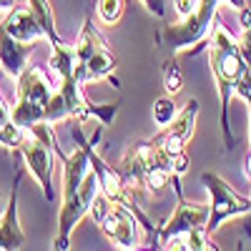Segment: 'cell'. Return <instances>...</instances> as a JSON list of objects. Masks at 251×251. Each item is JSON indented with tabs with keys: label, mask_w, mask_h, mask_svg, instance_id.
<instances>
[{
	"label": "cell",
	"mask_w": 251,
	"mask_h": 251,
	"mask_svg": "<svg viewBox=\"0 0 251 251\" xmlns=\"http://www.w3.org/2000/svg\"><path fill=\"white\" fill-rule=\"evenodd\" d=\"M53 151L63 163V206L58 214L55 249L66 251L68 241H71V231L91 211V203L100 191V181H98V174L93 171L86 149L78 146L71 156H66L60 151L58 141H53Z\"/></svg>",
	"instance_id": "1"
},
{
	"label": "cell",
	"mask_w": 251,
	"mask_h": 251,
	"mask_svg": "<svg viewBox=\"0 0 251 251\" xmlns=\"http://www.w3.org/2000/svg\"><path fill=\"white\" fill-rule=\"evenodd\" d=\"M208 55H211V68L219 80V91H221V128L226 138V149L231 151L236 141L231 136V126H228V100L231 93H236V80L246 66V60L239 50V43L234 35L228 33L221 23L211 28V40H208Z\"/></svg>",
	"instance_id": "2"
},
{
	"label": "cell",
	"mask_w": 251,
	"mask_h": 251,
	"mask_svg": "<svg viewBox=\"0 0 251 251\" xmlns=\"http://www.w3.org/2000/svg\"><path fill=\"white\" fill-rule=\"evenodd\" d=\"M53 141H55L53 123L40 121V123L30 126V128H25L23 138H20V146H18V156L23 158V166L40 183L48 201H55V191H53V169H55Z\"/></svg>",
	"instance_id": "3"
},
{
	"label": "cell",
	"mask_w": 251,
	"mask_h": 251,
	"mask_svg": "<svg viewBox=\"0 0 251 251\" xmlns=\"http://www.w3.org/2000/svg\"><path fill=\"white\" fill-rule=\"evenodd\" d=\"M98 226H100V231L106 234V239L116 249H136L141 244V226L149 231L151 239L156 236L153 226L146 221V216L138 211L133 203L111 201L108 211L103 214V219L98 221Z\"/></svg>",
	"instance_id": "4"
},
{
	"label": "cell",
	"mask_w": 251,
	"mask_h": 251,
	"mask_svg": "<svg viewBox=\"0 0 251 251\" xmlns=\"http://www.w3.org/2000/svg\"><path fill=\"white\" fill-rule=\"evenodd\" d=\"M221 0H199V5L191 15H186L181 23H171L166 25L163 33L158 35L161 43L171 46L174 50H183L188 46L203 43L206 35L214 28V15H216V5Z\"/></svg>",
	"instance_id": "5"
},
{
	"label": "cell",
	"mask_w": 251,
	"mask_h": 251,
	"mask_svg": "<svg viewBox=\"0 0 251 251\" xmlns=\"http://www.w3.org/2000/svg\"><path fill=\"white\" fill-rule=\"evenodd\" d=\"M201 181L206 186V191L211 194V214H208V224H206L208 234H214L216 228L221 226V221H226V219L241 216V214H251V201L239 196L221 176L203 174Z\"/></svg>",
	"instance_id": "6"
},
{
	"label": "cell",
	"mask_w": 251,
	"mask_h": 251,
	"mask_svg": "<svg viewBox=\"0 0 251 251\" xmlns=\"http://www.w3.org/2000/svg\"><path fill=\"white\" fill-rule=\"evenodd\" d=\"M171 183H174V188H176L178 206H176L174 216L163 224L161 234H158V244H163L166 239H171V236H176V234L188 231V228L206 226V224H208V214H211V203H191V201L183 199L181 186H178V176H176V174L171 176Z\"/></svg>",
	"instance_id": "7"
},
{
	"label": "cell",
	"mask_w": 251,
	"mask_h": 251,
	"mask_svg": "<svg viewBox=\"0 0 251 251\" xmlns=\"http://www.w3.org/2000/svg\"><path fill=\"white\" fill-rule=\"evenodd\" d=\"M20 178H23V169L15 171V183H13L10 199L5 203V211L0 214V251H15V249H23V244H25V234L20 228V219H18Z\"/></svg>",
	"instance_id": "8"
},
{
	"label": "cell",
	"mask_w": 251,
	"mask_h": 251,
	"mask_svg": "<svg viewBox=\"0 0 251 251\" xmlns=\"http://www.w3.org/2000/svg\"><path fill=\"white\" fill-rule=\"evenodd\" d=\"M3 30L8 35H13L15 40H20V43H35V40L46 38L43 28H40L38 18L33 15L30 5H13L5 18H3Z\"/></svg>",
	"instance_id": "9"
},
{
	"label": "cell",
	"mask_w": 251,
	"mask_h": 251,
	"mask_svg": "<svg viewBox=\"0 0 251 251\" xmlns=\"http://www.w3.org/2000/svg\"><path fill=\"white\" fill-rule=\"evenodd\" d=\"M53 80L46 75L43 68L28 66L23 73L18 75V98L33 100L38 106H48V100L53 96Z\"/></svg>",
	"instance_id": "10"
},
{
	"label": "cell",
	"mask_w": 251,
	"mask_h": 251,
	"mask_svg": "<svg viewBox=\"0 0 251 251\" xmlns=\"http://www.w3.org/2000/svg\"><path fill=\"white\" fill-rule=\"evenodd\" d=\"M33 53V43H20L13 35H8L0 25V68L10 78H18L28 68V58Z\"/></svg>",
	"instance_id": "11"
},
{
	"label": "cell",
	"mask_w": 251,
	"mask_h": 251,
	"mask_svg": "<svg viewBox=\"0 0 251 251\" xmlns=\"http://www.w3.org/2000/svg\"><path fill=\"white\" fill-rule=\"evenodd\" d=\"M58 91H60L63 100H66L71 118H75L78 123L91 118V100L83 93V80H78L75 75H68L58 83Z\"/></svg>",
	"instance_id": "12"
},
{
	"label": "cell",
	"mask_w": 251,
	"mask_h": 251,
	"mask_svg": "<svg viewBox=\"0 0 251 251\" xmlns=\"http://www.w3.org/2000/svg\"><path fill=\"white\" fill-rule=\"evenodd\" d=\"M116 68V55L103 46L100 50H96L83 66L75 68V78L83 80V83H88V80H96V78H108Z\"/></svg>",
	"instance_id": "13"
},
{
	"label": "cell",
	"mask_w": 251,
	"mask_h": 251,
	"mask_svg": "<svg viewBox=\"0 0 251 251\" xmlns=\"http://www.w3.org/2000/svg\"><path fill=\"white\" fill-rule=\"evenodd\" d=\"M103 46H106L103 35L96 30V25L91 23V18H86V20H83L80 33H78L75 46H73V50H75V68H78V66H83V63H86L96 50H100Z\"/></svg>",
	"instance_id": "14"
},
{
	"label": "cell",
	"mask_w": 251,
	"mask_h": 251,
	"mask_svg": "<svg viewBox=\"0 0 251 251\" xmlns=\"http://www.w3.org/2000/svg\"><path fill=\"white\" fill-rule=\"evenodd\" d=\"M196 116H199V100L191 98L183 106V111H178V116L174 118L169 133H174L183 143H188V141H191V136H194V128H196Z\"/></svg>",
	"instance_id": "15"
},
{
	"label": "cell",
	"mask_w": 251,
	"mask_h": 251,
	"mask_svg": "<svg viewBox=\"0 0 251 251\" xmlns=\"http://www.w3.org/2000/svg\"><path fill=\"white\" fill-rule=\"evenodd\" d=\"M28 5H30L33 15L38 18L40 28H43L46 40L50 46H60L63 40H60V35L55 30V15H53V8H50V0H28Z\"/></svg>",
	"instance_id": "16"
},
{
	"label": "cell",
	"mask_w": 251,
	"mask_h": 251,
	"mask_svg": "<svg viewBox=\"0 0 251 251\" xmlns=\"http://www.w3.org/2000/svg\"><path fill=\"white\" fill-rule=\"evenodd\" d=\"M176 116H178V111H176V103H174L171 98H158V100L153 103V121L161 126V128L171 126Z\"/></svg>",
	"instance_id": "17"
},
{
	"label": "cell",
	"mask_w": 251,
	"mask_h": 251,
	"mask_svg": "<svg viewBox=\"0 0 251 251\" xmlns=\"http://www.w3.org/2000/svg\"><path fill=\"white\" fill-rule=\"evenodd\" d=\"M126 0H98V18L106 25H116L123 15Z\"/></svg>",
	"instance_id": "18"
},
{
	"label": "cell",
	"mask_w": 251,
	"mask_h": 251,
	"mask_svg": "<svg viewBox=\"0 0 251 251\" xmlns=\"http://www.w3.org/2000/svg\"><path fill=\"white\" fill-rule=\"evenodd\" d=\"M66 118H71L68 106H66V100H63L60 91H55V93L50 96V100H48V106H46V121L55 126V123L66 121Z\"/></svg>",
	"instance_id": "19"
},
{
	"label": "cell",
	"mask_w": 251,
	"mask_h": 251,
	"mask_svg": "<svg viewBox=\"0 0 251 251\" xmlns=\"http://www.w3.org/2000/svg\"><path fill=\"white\" fill-rule=\"evenodd\" d=\"M163 73H166V91H169V93H181L183 80H181L178 66H174V60H166L163 63Z\"/></svg>",
	"instance_id": "20"
},
{
	"label": "cell",
	"mask_w": 251,
	"mask_h": 251,
	"mask_svg": "<svg viewBox=\"0 0 251 251\" xmlns=\"http://www.w3.org/2000/svg\"><path fill=\"white\" fill-rule=\"evenodd\" d=\"M116 113H118V103H106V106H93L91 103V116H96L103 126H111Z\"/></svg>",
	"instance_id": "21"
},
{
	"label": "cell",
	"mask_w": 251,
	"mask_h": 251,
	"mask_svg": "<svg viewBox=\"0 0 251 251\" xmlns=\"http://www.w3.org/2000/svg\"><path fill=\"white\" fill-rule=\"evenodd\" d=\"M239 50H241L244 60L251 66V28H244V33L239 38Z\"/></svg>",
	"instance_id": "22"
},
{
	"label": "cell",
	"mask_w": 251,
	"mask_h": 251,
	"mask_svg": "<svg viewBox=\"0 0 251 251\" xmlns=\"http://www.w3.org/2000/svg\"><path fill=\"white\" fill-rule=\"evenodd\" d=\"M141 3L149 8V13H153L156 18H163L166 13V5H163V0H141Z\"/></svg>",
	"instance_id": "23"
},
{
	"label": "cell",
	"mask_w": 251,
	"mask_h": 251,
	"mask_svg": "<svg viewBox=\"0 0 251 251\" xmlns=\"http://www.w3.org/2000/svg\"><path fill=\"white\" fill-rule=\"evenodd\" d=\"M196 3L199 0H176V10H178V15H191L194 10H196Z\"/></svg>",
	"instance_id": "24"
},
{
	"label": "cell",
	"mask_w": 251,
	"mask_h": 251,
	"mask_svg": "<svg viewBox=\"0 0 251 251\" xmlns=\"http://www.w3.org/2000/svg\"><path fill=\"white\" fill-rule=\"evenodd\" d=\"M10 121H13V118H10V108L5 106L3 96H0V128H5V126H8Z\"/></svg>",
	"instance_id": "25"
},
{
	"label": "cell",
	"mask_w": 251,
	"mask_h": 251,
	"mask_svg": "<svg viewBox=\"0 0 251 251\" xmlns=\"http://www.w3.org/2000/svg\"><path fill=\"white\" fill-rule=\"evenodd\" d=\"M15 5V0H0V13H8Z\"/></svg>",
	"instance_id": "26"
},
{
	"label": "cell",
	"mask_w": 251,
	"mask_h": 251,
	"mask_svg": "<svg viewBox=\"0 0 251 251\" xmlns=\"http://www.w3.org/2000/svg\"><path fill=\"white\" fill-rule=\"evenodd\" d=\"M244 171H246V178L251 181V153L246 156V169H244Z\"/></svg>",
	"instance_id": "27"
}]
</instances>
